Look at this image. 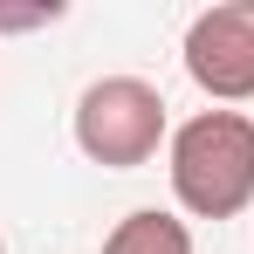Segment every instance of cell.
I'll return each instance as SVG.
<instances>
[{
	"instance_id": "cell-1",
	"label": "cell",
	"mask_w": 254,
	"mask_h": 254,
	"mask_svg": "<svg viewBox=\"0 0 254 254\" xmlns=\"http://www.w3.org/2000/svg\"><path fill=\"white\" fill-rule=\"evenodd\" d=\"M172 192L192 220H234L254 206V117L248 110H199L165 144Z\"/></svg>"
},
{
	"instance_id": "cell-2",
	"label": "cell",
	"mask_w": 254,
	"mask_h": 254,
	"mask_svg": "<svg viewBox=\"0 0 254 254\" xmlns=\"http://www.w3.org/2000/svg\"><path fill=\"white\" fill-rule=\"evenodd\" d=\"M76 144H83L89 165H151L158 144H172L165 130V96L144 83V76H96L76 96Z\"/></svg>"
},
{
	"instance_id": "cell-3",
	"label": "cell",
	"mask_w": 254,
	"mask_h": 254,
	"mask_svg": "<svg viewBox=\"0 0 254 254\" xmlns=\"http://www.w3.org/2000/svg\"><path fill=\"white\" fill-rule=\"evenodd\" d=\"M186 76L213 103H248L254 96V0H220L192 14L186 28Z\"/></svg>"
},
{
	"instance_id": "cell-4",
	"label": "cell",
	"mask_w": 254,
	"mask_h": 254,
	"mask_svg": "<svg viewBox=\"0 0 254 254\" xmlns=\"http://www.w3.org/2000/svg\"><path fill=\"white\" fill-rule=\"evenodd\" d=\"M103 254H192V234H186V220H172V213L137 206V213H124V220L103 234Z\"/></svg>"
},
{
	"instance_id": "cell-5",
	"label": "cell",
	"mask_w": 254,
	"mask_h": 254,
	"mask_svg": "<svg viewBox=\"0 0 254 254\" xmlns=\"http://www.w3.org/2000/svg\"><path fill=\"white\" fill-rule=\"evenodd\" d=\"M0 254H7V241H0Z\"/></svg>"
}]
</instances>
